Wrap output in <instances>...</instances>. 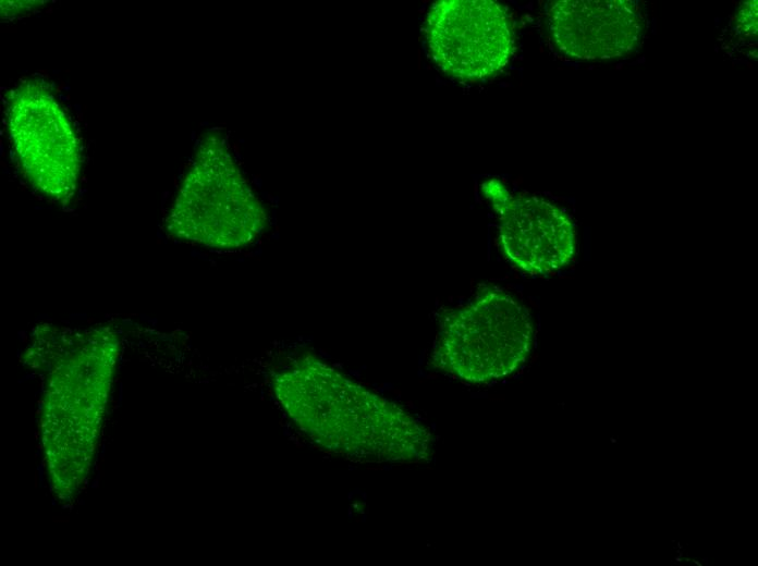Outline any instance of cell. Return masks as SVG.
Returning a JSON list of instances; mask_svg holds the SVG:
<instances>
[{"label": "cell", "mask_w": 758, "mask_h": 566, "mask_svg": "<svg viewBox=\"0 0 758 566\" xmlns=\"http://www.w3.org/2000/svg\"><path fill=\"white\" fill-rule=\"evenodd\" d=\"M273 389L294 423L328 452L360 463H417L431 454L426 427L316 358L279 373Z\"/></svg>", "instance_id": "1"}, {"label": "cell", "mask_w": 758, "mask_h": 566, "mask_svg": "<svg viewBox=\"0 0 758 566\" xmlns=\"http://www.w3.org/2000/svg\"><path fill=\"white\" fill-rule=\"evenodd\" d=\"M50 367L42 423L52 484L66 493L82 482L112 385L119 340L109 327L61 334Z\"/></svg>", "instance_id": "2"}, {"label": "cell", "mask_w": 758, "mask_h": 566, "mask_svg": "<svg viewBox=\"0 0 758 566\" xmlns=\"http://www.w3.org/2000/svg\"><path fill=\"white\" fill-rule=\"evenodd\" d=\"M267 222L265 208L223 139L207 135L198 146L166 219L168 233L210 248L250 245Z\"/></svg>", "instance_id": "3"}, {"label": "cell", "mask_w": 758, "mask_h": 566, "mask_svg": "<svg viewBox=\"0 0 758 566\" xmlns=\"http://www.w3.org/2000/svg\"><path fill=\"white\" fill-rule=\"evenodd\" d=\"M533 337L528 309L513 295L486 286L440 318L432 364L464 381L486 383L518 369Z\"/></svg>", "instance_id": "4"}, {"label": "cell", "mask_w": 758, "mask_h": 566, "mask_svg": "<svg viewBox=\"0 0 758 566\" xmlns=\"http://www.w3.org/2000/svg\"><path fill=\"white\" fill-rule=\"evenodd\" d=\"M7 125L16 160L30 184L54 201L71 200L82 152L71 120L49 88L29 79L11 90Z\"/></svg>", "instance_id": "5"}, {"label": "cell", "mask_w": 758, "mask_h": 566, "mask_svg": "<svg viewBox=\"0 0 758 566\" xmlns=\"http://www.w3.org/2000/svg\"><path fill=\"white\" fill-rule=\"evenodd\" d=\"M428 52L447 75L477 82L500 72L509 62L514 34L505 8L491 0H442L426 16Z\"/></svg>", "instance_id": "6"}, {"label": "cell", "mask_w": 758, "mask_h": 566, "mask_svg": "<svg viewBox=\"0 0 758 566\" xmlns=\"http://www.w3.org/2000/svg\"><path fill=\"white\" fill-rule=\"evenodd\" d=\"M546 25L554 47L579 60L627 56L643 41L646 22L628 0H558L548 4Z\"/></svg>", "instance_id": "7"}, {"label": "cell", "mask_w": 758, "mask_h": 566, "mask_svg": "<svg viewBox=\"0 0 758 566\" xmlns=\"http://www.w3.org/2000/svg\"><path fill=\"white\" fill-rule=\"evenodd\" d=\"M504 256L530 274L554 272L572 260L576 236L572 219L537 196L513 195L494 210Z\"/></svg>", "instance_id": "8"}, {"label": "cell", "mask_w": 758, "mask_h": 566, "mask_svg": "<svg viewBox=\"0 0 758 566\" xmlns=\"http://www.w3.org/2000/svg\"><path fill=\"white\" fill-rule=\"evenodd\" d=\"M758 10L757 0L743 2L736 13V25L738 32L747 38H757L758 32Z\"/></svg>", "instance_id": "9"}]
</instances>
